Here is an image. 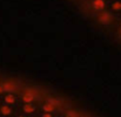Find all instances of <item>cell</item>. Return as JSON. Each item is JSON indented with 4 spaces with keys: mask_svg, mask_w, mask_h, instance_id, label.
<instances>
[{
    "mask_svg": "<svg viewBox=\"0 0 121 117\" xmlns=\"http://www.w3.org/2000/svg\"><path fill=\"white\" fill-rule=\"evenodd\" d=\"M98 20H99V22L106 25V24L109 22V20H111V15H109L107 12H102V13L100 12V14H99V16H98Z\"/></svg>",
    "mask_w": 121,
    "mask_h": 117,
    "instance_id": "cell-8",
    "label": "cell"
},
{
    "mask_svg": "<svg viewBox=\"0 0 121 117\" xmlns=\"http://www.w3.org/2000/svg\"><path fill=\"white\" fill-rule=\"evenodd\" d=\"M14 117H32V116H30V115H26V114H24V113L18 111V113H17V115H15Z\"/></svg>",
    "mask_w": 121,
    "mask_h": 117,
    "instance_id": "cell-12",
    "label": "cell"
},
{
    "mask_svg": "<svg viewBox=\"0 0 121 117\" xmlns=\"http://www.w3.org/2000/svg\"><path fill=\"white\" fill-rule=\"evenodd\" d=\"M20 103H31V102H41L42 97L38 96V93L31 88H22L18 91Z\"/></svg>",
    "mask_w": 121,
    "mask_h": 117,
    "instance_id": "cell-1",
    "label": "cell"
},
{
    "mask_svg": "<svg viewBox=\"0 0 121 117\" xmlns=\"http://www.w3.org/2000/svg\"><path fill=\"white\" fill-rule=\"evenodd\" d=\"M0 98H1L5 103H7V104H9V105H13V107H18V105L20 104L18 93H5Z\"/></svg>",
    "mask_w": 121,
    "mask_h": 117,
    "instance_id": "cell-5",
    "label": "cell"
},
{
    "mask_svg": "<svg viewBox=\"0 0 121 117\" xmlns=\"http://www.w3.org/2000/svg\"><path fill=\"white\" fill-rule=\"evenodd\" d=\"M18 111L24 113L30 116H35L40 113V102H31V103H20L18 105Z\"/></svg>",
    "mask_w": 121,
    "mask_h": 117,
    "instance_id": "cell-2",
    "label": "cell"
},
{
    "mask_svg": "<svg viewBox=\"0 0 121 117\" xmlns=\"http://www.w3.org/2000/svg\"><path fill=\"white\" fill-rule=\"evenodd\" d=\"M40 111L42 113H52V114H60L62 109L46 100H42L40 102Z\"/></svg>",
    "mask_w": 121,
    "mask_h": 117,
    "instance_id": "cell-4",
    "label": "cell"
},
{
    "mask_svg": "<svg viewBox=\"0 0 121 117\" xmlns=\"http://www.w3.org/2000/svg\"><path fill=\"white\" fill-rule=\"evenodd\" d=\"M59 115L60 114H52V113H42V111H40L39 114H37L33 117H59Z\"/></svg>",
    "mask_w": 121,
    "mask_h": 117,
    "instance_id": "cell-10",
    "label": "cell"
},
{
    "mask_svg": "<svg viewBox=\"0 0 121 117\" xmlns=\"http://www.w3.org/2000/svg\"><path fill=\"white\" fill-rule=\"evenodd\" d=\"M61 114L69 117H81V115H79V113L77 110H73V109H65L61 111Z\"/></svg>",
    "mask_w": 121,
    "mask_h": 117,
    "instance_id": "cell-9",
    "label": "cell"
},
{
    "mask_svg": "<svg viewBox=\"0 0 121 117\" xmlns=\"http://www.w3.org/2000/svg\"><path fill=\"white\" fill-rule=\"evenodd\" d=\"M0 117H2V116H0Z\"/></svg>",
    "mask_w": 121,
    "mask_h": 117,
    "instance_id": "cell-15",
    "label": "cell"
},
{
    "mask_svg": "<svg viewBox=\"0 0 121 117\" xmlns=\"http://www.w3.org/2000/svg\"><path fill=\"white\" fill-rule=\"evenodd\" d=\"M18 113V107H13L9 105L7 103H5L1 98H0V116L2 117H14Z\"/></svg>",
    "mask_w": 121,
    "mask_h": 117,
    "instance_id": "cell-3",
    "label": "cell"
},
{
    "mask_svg": "<svg viewBox=\"0 0 121 117\" xmlns=\"http://www.w3.org/2000/svg\"><path fill=\"white\" fill-rule=\"evenodd\" d=\"M5 94V90H4V85H2V82H0V97Z\"/></svg>",
    "mask_w": 121,
    "mask_h": 117,
    "instance_id": "cell-13",
    "label": "cell"
},
{
    "mask_svg": "<svg viewBox=\"0 0 121 117\" xmlns=\"http://www.w3.org/2000/svg\"><path fill=\"white\" fill-rule=\"evenodd\" d=\"M112 8H113L114 11H120V9H121V4L119 2V1L113 2V4H112Z\"/></svg>",
    "mask_w": 121,
    "mask_h": 117,
    "instance_id": "cell-11",
    "label": "cell"
},
{
    "mask_svg": "<svg viewBox=\"0 0 121 117\" xmlns=\"http://www.w3.org/2000/svg\"><path fill=\"white\" fill-rule=\"evenodd\" d=\"M59 117H69V116H66V115H64V114H61V113H60V115H59Z\"/></svg>",
    "mask_w": 121,
    "mask_h": 117,
    "instance_id": "cell-14",
    "label": "cell"
},
{
    "mask_svg": "<svg viewBox=\"0 0 121 117\" xmlns=\"http://www.w3.org/2000/svg\"><path fill=\"white\" fill-rule=\"evenodd\" d=\"M92 7L96 12H102L105 8V1L104 0H92Z\"/></svg>",
    "mask_w": 121,
    "mask_h": 117,
    "instance_id": "cell-7",
    "label": "cell"
},
{
    "mask_svg": "<svg viewBox=\"0 0 121 117\" xmlns=\"http://www.w3.org/2000/svg\"><path fill=\"white\" fill-rule=\"evenodd\" d=\"M2 85H4L5 93H18L21 89L20 87H18V84L13 80H5V81H2Z\"/></svg>",
    "mask_w": 121,
    "mask_h": 117,
    "instance_id": "cell-6",
    "label": "cell"
}]
</instances>
